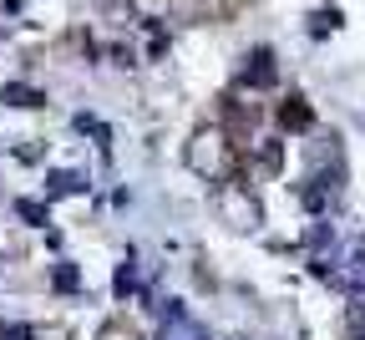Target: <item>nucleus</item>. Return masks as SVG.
Here are the masks:
<instances>
[{
  "label": "nucleus",
  "instance_id": "15",
  "mask_svg": "<svg viewBox=\"0 0 365 340\" xmlns=\"http://www.w3.org/2000/svg\"><path fill=\"white\" fill-rule=\"evenodd\" d=\"M335 26H340V16H335V11H319L309 31H314V36H325V31H335Z\"/></svg>",
  "mask_w": 365,
  "mask_h": 340
},
{
  "label": "nucleus",
  "instance_id": "12",
  "mask_svg": "<svg viewBox=\"0 0 365 340\" xmlns=\"http://www.w3.org/2000/svg\"><path fill=\"white\" fill-rule=\"evenodd\" d=\"M132 284H137V269H132V259H122V269H117L112 289H117V295H132Z\"/></svg>",
  "mask_w": 365,
  "mask_h": 340
},
{
  "label": "nucleus",
  "instance_id": "17",
  "mask_svg": "<svg viewBox=\"0 0 365 340\" xmlns=\"http://www.w3.org/2000/svg\"><path fill=\"white\" fill-rule=\"evenodd\" d=\"M360 340H365V330H360Z\"/></svg>",
  "mask_w": 365,
  "mask_h": 340
},
{
  "label": "nucleus",
  "instance_id": "16",
  "mask_svg": "<svg viewBox=\"0 0 365 340\" xmlns=\"http://www.w3.org/2000/svg\"><path fill=\"white\" fill-rule=\"evenodd\" d=\"M350 330H365V289H360L355 305H350Z\"/></svg>",
  "mask_w": 365,
  "mask_h": 340
},
{
  "label": "nucleus",
  "instance_id": "3",
  "mask_svg": "<svg viewBox=\"0 0 365 340\" xmlns=\"http://www.w3.org/2000/svg\"><path fill=\"white\" fill-rule=\"evenodd\" d=\"M299 199H304L309 214H330L335 199H340V173H314V178L299 188Z\"/></svg>",
  "mask_w": 365,
  "mask_h": 340
},
{
  "label": "nucleus",
  "instance_id": "1",
  "mask_svg": "<svg viewBox=\"0 0 365 340\" xmlns=\"http://www.w3.org/2000/svg\"><path fill=\"white\" fill-rule=\"evenodd\" d=\"M314 274L325 284H335V289H345V295H360L365 289V234L335 244L325 259H314Z\"/></svg>",
  "mask_w": 365,
  "mask_h": 340
},
{
  "label": "nucleus",
  "instance_id": "7",
  "mask_svg": "<svg viewBox=\"0 0 365 340\" xmlns=\"http://www.w3.org/2000/svg\"><path fill=\"white\" fill-rule=\"evenodd\" d=\"M279 122H284L289 132H309V127H314V112H309L304 96H289V102L279 107Z\"/></svg>",
  "mask_w": 365,
  "mask_h": 340
},
{
  "label": "nucleus",
  "instance_id": "11",
  "mask_svg": "<svg viewBox=\"0 0 365 340\" xmlns=\"http://www.w3.org/2000/svg\"><path fill=\"white\" fill-rule=\"evenodd\" d=\"M16 214H21L26 224H36V229L46 224V204H36V199H21V204H16Z\"/></svg>",
  "mask_w": 365,
  "mask_h": 340
},
{
  "label": "nucleus",
  "instance_id": "8",
  "mask_svg": "<svg viewBox=\"0 0 365 340\" xmlns=\"http://www.w3.org/2000/svg\"><path fill=\"white\" fill-rule=\"evenodd\" d=\"M0 96H6L11 107H46V96H41L36 86H21V81H6V91H0Z\"/></svg>",
  "mask_w": 365,
  "mask_h": 340
},
{
  "label": "nucleus",
  "instance_id": "4",
  "mask_svg": "<svg viewBox=\"0 0 365 340\" xmlns=\"http://www.w3.org/2000/svg\"><path fill=\"white\" fill-rule=\"evenodd\" d=\"M239 81H244V86H254V91H264V86L279 81V66H274V51H269V46H259V51H249V56H244Z\"/></svg>",
  "mask_w": 365,
  "mask_h": 340
},
{
  "label": "nucleus",
  "instance_id": "9",
  "mask_svg": "<svg viewBox=\"0 0 365 340\" xmlns=\"http://www.w3.org/2000/svg\"><path fill=\"white\" fill-rule=\"evenodd\" d=\"M51 284H56V289H61V295H71V289H76V284H81V274H76V264H66V259H61V264H56V269H51Z\"/></svg>",
  "mask_w": 365,
  "mask_h": 340
},
{
  "label": "nucleus",
  "instance_id": "2",
  "mask_svg": "<svg viewBox=\"0 0 365 340\" xmlns=\"http://www.w3.org/2000/svg\"><path fill=\"white\" fill-rule=\"evenodd\" d=\"M188 163H193L198 173H208V178H223V173H228V148H223V137H218V132H198Z\"/></svg>",
  "mask_w": 365,
  "mask_h": 340
},
{
  "label": "nucleus",
  "instance_id": "14",
  "mask_svg": "<svg viewBox=\"0 0 365 340\" xmlns=\"http://www.w3.org/2000/svg\"><path fill=\"white\" fill-rule=\"evenodd\" d=\"M0 340H36V330L16 320V325H0Z\"/></svg>",
  "mask_w": 365,
  "mask_h": 340
},
{
  "label": "nucleus",
  "instance_id": "5",
  "mask_svg": "<svg viewBox=\"0 0 365 340\" xmlns=\"http://www.w3.org/2000/svg\"><path fill=\"white\" fill-rule=\"evenodd\" d=\"M158 340H208V330L182 310L178 300L168 305V315H163V330H158Z\"/></svg>",
  "mask_w": 365,
  "mask_h": 340
},
{
  "label": "nucleus",
  "instance_id": "6",
  "mask_svg": "<svg viewBox=\"0 0 365 340\" xmlns=\"http://www.w3.org/2000/svg\"><path fill=\"white\" fill-rule=\"evenodd\" d=\"M218 204H223V219L234 224V229H254V224H259V204L249 199L244 188H223Z\"/></svg>",
  "mask_w": 365,
  "mask_h": 340
},
{
  "label": "nucleus",
  "instance_id": "13",
  "mask_svg": "<svg viewBox=\"0 0 365 340\" xmlns=\"http://www.w3.org/2000/svg\"><path fill=\"white\" fill-rule=\"evenodd\" d=\"M76 188H81L76 173H51V193H76Z\"/></svg>",
  "mask_w": 365,
  "mask_h": 340
},
{
  "label": "nucleus",
  "instance_id": "10",
  "mask_svg": "<svg viewBox=\"0 0 365 340\" xmlns=\"http://www.w3.org/2000/svg\"><path fill=\"white\" fill-rule=\"evenodd\" d=\"M76 132H91V137H97V148H112V132H107L97 117H86V112L76 117Z\"/></svg>",
  "mask_w": 365,
  "mask_h": 340
}]
</instances>
